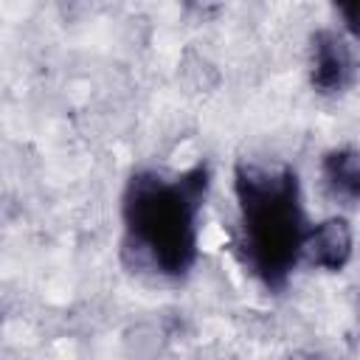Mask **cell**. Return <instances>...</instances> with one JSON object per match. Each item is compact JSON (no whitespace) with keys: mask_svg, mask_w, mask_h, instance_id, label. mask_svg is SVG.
<instances>
[{"mask_svg":"<svg viewBox=\"0 0 360 360\" xmlns=\"http://www.w3.org/2000/svg\"><path fill=\"white\" fill-rule=\"evenodd\" d=\"M357 76V56L343 34L321 28L309 39V82L321 96H338L352 87Z\"/></svg>","mask_w":360,"mask_h":360,"instance_id":"obj_3","label":"cell"},{"mask_svg":"<svg viewBox=\"0 0 360 360\" xmlns=\"http://www.w3.org/2000/svg\"><path fill=\"white\" fill-rule=\"evenodd\" d=\"M321 177L326 191L349 205L360 202V149L338 146L321 158Z\"/></svg>","mask_w":360,"mask_h":360,"instance_id":"obj_5","label":"cell"},{"mask_svg":"<svg viewBox=\"0 0 360 360\" xmlns=\"http://www.w3.org/2000/svg\"><path fill=\"white\" fill-rule=\"evenodd\" d=\"M211 188L208 163L180 174L135 172L121 197L124 253L163 278H183L200 253V211Z\"/></svg>","mask_w":360,"mask_h":360,"instance_id":"obj_1","label":"cell"},{"mask_svg":"<svg viewBox=\"0 0 360 360\" xmlns=\"http://www.w3.org/2000/svg\"><path fill=\"white\" fill-rule=\"evenodd\" d=\"M233 191L245 267L267 290H284L304 259V239L309 233L295 169L287 163L242 160L233 172Z\"/></svg>","mask_w":360,"mask_h":360,"instance_id":"obj_2","label":"cell"},{"mask_svg":"<svg viewBox=\"0 0 360 360\" xmlns=\"http://www.w3.org/2000/svg\"><path fill=\"white\" fill-rule=\"evenodd\" d=\"M335 8H338V14H340V20H343L346 34L360 42V0H357V3H338Z\"/></svg>","mask_w":360,"mask_h":360,"instance_id":"obj_6","label":"cell"},{"mask_svg":"<svg viewBox=\"0 0 360 360\" xmlns=\"http://www.w3.org/2000/svg\"><path fill=\"white\" fill-rule=\"evenodd\" d=\"M352 245H354V236H352L349 219L329 217L309 228L304 239V262L329 273H340L352 259Z\"/></svg>","mask_w":360,"mask_h":360,"instance_id":"obj_4","label":"cell"}]
</instances>
